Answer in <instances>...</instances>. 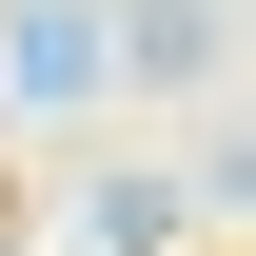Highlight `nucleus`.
I'll return each mask as SVG.
<instances>
[{"label": "nucleus", "instance_id": "obj_1", "mask_svg": "<svg viewBox=\"0 0 256 256\" xmlns=\"http://www.w3.org/2000/svg\"><path fill=\"white\" fill-rule=\"evenodd\" d=\"M0 236H20V178H0Z\"/></svg>", "mask_w": 256, "mask_h": 256}, {"label": "nucleus", "instance_id": "obj_2", "mask_svg": "<svg viewBox=\"0 0 256 256\" xmlns=\"http://www.w3.org/2000/svg\"><path fill=\"white\" fill-rule=\"evenodd\" d=\"M197 256H217V236H197Z\"/></svg>", "mask_w": 256, "mask_h": 256}]
</instances>
